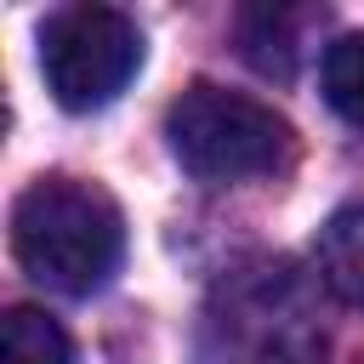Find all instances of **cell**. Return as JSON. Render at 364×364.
Listing matches in <instances>:
<instances>
[{"label":"cell","instance_id":"obj_1","mask_svg":"<svg viewBox=\"0 0 364 364\" xmlns=\"http://www.w3.org/2000/svg\"><path fill=\"white\" fill-rule=\"evenodd\" d=\"M11 250L34 284L63 296H91L119 273L125 216L97 182L40 176L11 205Z\"/></svg>","mask_w":364,"mask_h":364},{"label":"cell","instance_id":"obj_2","mask_svg":"<svg viewBox=\"0 0 364 364\" xmlns=\"http://www.w3.org/2000/svg\"><path fill=\"white\" fill-rule=\"evenodd\" d=\"M165 136H171L176 165L199 182L273 176L296 154V131L279 108H267L245 91H228V85H210V80H193L171 102Z\"/></svg>","mask_w":364,"mask_h":364},{"label":"cell","instance_id":"obj_3","mask_svg":"<svg viewBox=\"0 0 364 364\" xmlns=\"http://www.w3.org/2000/svg\"><path fill=\"white\" fill-rule=\"evenodd\" d=\"M142 68V28L114 6H63L40 23V74L68 114L108 108Z\"/></svg>","mask_w":364,"mask_h":364},{"label":"cell","instance_id":"obj_4","mask_svg":"<svg viewBox=\"0 0 364 364\" xmlns=\"http://www.w3.org/2000/svg\"><path fill=\"white\" fill-rule=\"evenodd\" d=\"M318 273L336 296H347L353 307H364V199L341 205L324 228H318Z\"/></svg>","mask_w":364,"mask_h":364},{"label":"cell","instance_id":"obj_5","mask_svg":"<svg viewBox=\"0 0 364 364\" xmlns=\"http://www.w3.org/2000/svg\"><path fill=\"white\" fill-rule=\"evenodd\" d=\"M0 364H74V341L51 313L11 307L0 330Z\"/></svg>","mask_w":364,"mask_h":364},{"label":"cell","instance_id":"obj_6","mask_svg":"<svg viewBox=\"0 0 364 364\" xmlns=\"http://www.w3.org/2000/svg\"><path fill=\"white\" fill-rule=\"evenodd\" d=\"M318 80H324V102H330L353 131H364V34L330 40Z\"/></svg>","mask_w":364,"mask_h":364},{"label":"cell","instance_id":"obj_7","mask_svg":"<svg viewBox=\"0 0 364 364\" xmlns=\"http://www.w3.org/2000/svg\"><path fill=\"white\" fill-rule=\"evenodd\" d=\"M284 23H290V17H284V11H267V6L239 17V28H245V57H250L262 74H279V80L296 68V46H290Z\"/></svg>","mask_w":364,"mask_h":364}]
</instances>
